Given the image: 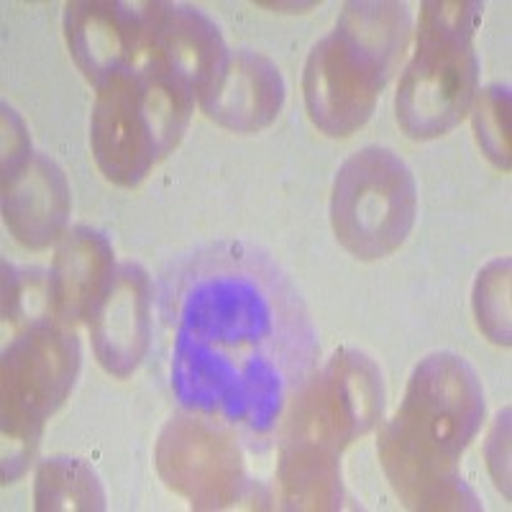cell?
Here are the masks:
<instances>
[{
	"label": "cell",
	"instance_id": "cell-14",
	"mask_svg": "<svg viewBox=\"0 0 512 512\" xmlns=\"http://www.w3.org/2000/svg\"><path fill=\"white\" fill-rule=\"evenodd\" d=\"M479 146L492 162L510 169V95L502 88L484 90L474 116Z\"/></svg>",
	"mask_w": 512,
	"mask_h": 512
},
{
	"label": "cell",
	"instance_id": "cell-4",
	"mask_svg": "<svg viewBox=\"0 0 512 512\" xmlns=\"http://www.w3.org/2000/svg\"><path fill=\"white\" fill-rule=\"evenodd\" d=\"M98 90L90 123L95 162L116 185H139L185 134L195 100L154 67L123 72Z\"/></svg>",
	"mask_w": 512,
	"mask_h": 512
},
{
	"label": "cell",
	"instance_id": "cell-5",
	"mask_svg": "<svg viewBox=\"0 0 512 512\" xmlns=\"http://www.w3.org/2000/svg\"><path fill=\"white\" fill-rule=\"evenodd\" d=\"M479 3H425L418 49L402 75L397 123L413 139H433L469 113L477 93V54L472 39Z\"/></svg>",
	"mask_w": 512,
	"mask_h": 512
},
{
	"label": "cell",
	"instance_id": "cell-7",
	"mask_svg": "<svg viewBox=\"0 0 512 512\" xmlns=\"http://www.w3.org/2000/svg\"><path fill=\"white\" fill-rule=\"evenodd\" d=\"M162 3H70L64 31L70 54L93 85L144 72L154 59Z\"/></svg>",
	"mask_w": 512,
	"mask_h": 512
},
{
	"label": "cell",
	"instance_id": "cell-3",
	"mask_svg": "<svg viewBox=\"0 0 512 512\" xmlns=\"http://www.w3.org/2000/svg\"><path fill=\"white\" fill-rule=\"evenodd\" d=\"M410 31L400 3H349L331 36L315 44L305 70L310 118L328 136H349L374 111Z\"/></svg>",
	"mask_w": 512,
	"mask_h": 512
},
{
	"label": "cell",
	"instance_id": "cell-2",
	"mask_svg": "<svg viewBox=\"0 0 512 512\" xmlns=\"http://www.w3.org/2000/svg\"><path fill=\"white\" fill-rule=\"evenodd\" d=\"M482 390L459 356L436 354L413 374L408 397L382 438L384 466L402 497L418 507H443L456 459L482 420Z\"/></svg>",
	"mask_w": 512,
	"mask_h": 512
},
{
	"label": "cell",
	"instance_id": "cell-13",
	"mask_svg": "<svg viewBox=\"0 0 512 512\" xmlns=\"http://www.w3.org/2000/svg\"><path fill=\"white\" fill-rule=\"evenodd\" d=\"M111 274L113 264L108 241L85 228L70 233V239L59 249L49 280L52 313H57L64 323L90 318Z\"/></svg>",
	"mask_w": 512,
	"mask_h": 512
},
{
	"label": "cell",
	"instance_id": "cell-6",
	"mask_svg": "<svg viewBox=\"0 0 512 512\" xmlns=\"http://www.w3.org/2000/svg\"><path fill=\"white\" fill-rule=\"evenodd\" d=\"M418 195L410 169L390 149L369 146L338 169L331 221L336 239L356 259H382L413 231Z\"/></svg>",
	"mask_w": 512,
	"mask_h": 512
},
{
	"label": "cell",
	"instance_id": "cell-12",
	"mask_svg": "<svg viewBox=\"0 0 512 512\" xmlns=\"http://www.w3.org/2000/svg\"><path fill=\"white\" fill-rule=\"evenodd\" d=\"M6 223L31 249L52 244L67 221V185L57 164L41 154H26L6 167Z\"/></svg>",
	"mask_w": 512,
	"mask_h": 512
},
{
	"label": "cell",
	"instance_id": "cell-1",
	"mask_svg": "<svg viewBox=\"0 0 512 512\" xmlns=\"http://www.w3.org/2000/svg\"><path fill=\"white\" fill-rule=\"evenodd\" d=\"M169 382L177 402L251 448L280 431L315 372L303 297L264 251L216 244L164 277Z\"/></svg>",
	"mask_w": 512,
	"mask_h": 512
},
{
	"label": "cell",
	"instance_id": "cell-9",
	"mask_svg": "<svg viewBox=\"0 0 512 512\" xmlns=\"http://www.w3.org/2000/svg\"><path fill=\"white\" fill-rule=\"evenodd\" d=\"M95 354L116 377H128L144 359L152 331V282L144 269L121 264L98 297L93 313Z\"/></svg>",
	"mask_w": 512,
	"mask_h": 512
},
{
	"label": "cell",
	"instance_id": "cell-8",
	"mask_svg": "<svg viewBox=\"0 0 512 512\" xmlns=\"http://www.w3.org/2000/svg\"><path fill=\"white\" fill-rule=\"evenodd\" d=\"M72 336L49 326H31V333L18 338L3 361V392H6V428L13 433L31 431L44 423L59 405L77 367V344L64 349Z\"/></svg>",
	"mask_w": 512,
	"mask_h": 512
},
{
	"label": "cell",
	"instance_id": "cell-10",
	"mask_svg": "<svg viewBox=\"0 0 512 512\" xmlns=\"http://www.w3.org/2000/svg\"><path fill=\"white\" fill-rule=\"evenodd\" d=\"M228 59L221 31L205 13L190 6L162 3L152 67L177 82L192 100L216 82Z\"/></svg>",
	"mask_w": 512,
	"mask_h": 512
},
{
	"label": "cell",
	"instance_id": "cell-11",
	"mask_svg": "<svg viewBox=\"0 0 512 512\" xmlns=\"http://www.w3.org/2000/svg\"><path fill=\"white\" fill-rule=\"evenodd\" d=\"M285 100L280 70L254 52L228 54L216 82L200 95V108L231 131H259L277 118Z\"/></svg>",
	"mask_w": 512,
	"mask_h": 512
}]
</instances>
